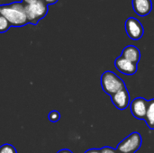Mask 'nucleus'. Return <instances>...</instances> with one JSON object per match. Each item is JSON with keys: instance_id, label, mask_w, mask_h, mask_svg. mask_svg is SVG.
I'll return each mask as SVG.
<instances>
[{"instance_id": "f257e3e1", "label": "nucleus", "mask_w": 154, "mask_h": 153, "mask_svg": "<svg viewBox=\"0 0 154 153\" xmlns=\"http://www.w3.org/2000/svg\"><path fill=\"white\" fill-rule=\"evenodd\" d=\"M0 14L5 17L11 26L14 27H23L29 23L25 12V5L22 1L0 5Z\"/></svg>"}, {"instance_id": "f03ea898", "label": "nucleus", "mask_w": 154, "mask_h": 153, "mask_svg": "<svg viewBox=\"0 0 154 153\" xmlns=\"http://www.w3.org/2000/svg\"><path fill=\"white\" fill-rule=\"evenodd\" d=\"M100 83L104 92L110 96L126 87L123 79L111 70L105 71L101 75Z\"/></svg>"}, {"instance_id": "7ed1b4c3", "label": "nucleus", "mask_w": 154, "mask_h": 153, "mask_svg": "<svg viewBox=\"0 0 154 153\" xmlns=\"http://www.w3.org/2000/svg\"><path fill=\"white\" fill-rule=\"evenodd\" d=\"M48 4L44 0H38L37 2L26 5L25 12L28 19V23L32 24H37L38 22L45 17L48 13Z\"/></svg>"}, {"instance_id": "20e7f679", "label": "nucleus", "mask_w": 154, "mask_h": 153, "mask_svg": "<svg viewBox=\"0 0 154 153\" xmlns=\"http://www.w3.org/2000/svg\"><path fill=\"white\" fill-rule=\"evenodd\" d=\"M143 138L139 133H133L124 139L117 146L116 150L119 153H134L142 146Z\"/></svg>"}, {"instance_id": "39448f33", "label": "nucleus", "mask_w": 154, "mask_h": 153, "mask_svg": "<svg viewBox=\"0 0 154 153\" xmlns=\"http://www.w3.org/2000/svg\"><path fill=\"white\" fill-rule=\"evenodd\" d=\"M149 101L143 97H136L130 103V110L133 116L139 120H144L147 114Z\"/></svg>"}, {"instance_id": "423d86ee", "label": "nucleus", "mask_w": 154, "mask_h": 153, "mask_svg": "<svg viewBox=\"0 0 154 153\" xmlns=\"http://www.w3.org/2000/svg\"><path fill=\"white\" fill-rule=\"evenodd\" d=\"M125 31L127 35L132 40H140L143 33L144 29L143 24L134 17H129L125 22Z\"/></svg>"}, {"instance_id": "0eeeda50", "label": "nucleus", "mask_w": 154, "mask_h": 153, "mask_svg": "<svg viewBox=\"0 0 154 153\" xmlns=\"http://www.w3.org/2000/svg\"><path fill=\"white\" fill-rule=\"evenodd\" d=\"M115 67L116 69L124 75H134L137 72V64H134L122 56L116 58L115 60Z\"/></svg>"}, {"instance_id": "6e6552de", "label": "nucleus", "mask_w": 154, "mask_h": 153, "mask_svg": "<svg viewBox=\"0 0 154 153\" xmlns=\"http://www.w3.org/2000/svg\"><path fill=\"white\" fill-rule=\"evenodd\" d=\"M112 102L114 106L118 110H125L130 106V95L127 88H124L123 90L116 93L111 96Z\"/></svg>"}, {"instance_id": "1a4fd4ad", "label": "nucleus", "mask_w": 154, "mask_h": 153, "mask_svg": "<svg viewBox=\"0 0 154 153\" xmlns=\"http://www.w3.org/2000/svg\"><path fill=\"white\" fill-rule=\"evenodd\" d=\"M132 5L134 12L140 16L149 14L152 9V0H133Z\"/></svg>"}, {"instance_id": "9d476101", "label": "nucleus", "mask_w": 154, "mask_h": 153, "mask_svg": "<svg viewBox=\"0 0 154 153\" xmlns=\"http://www.w3.org/2000/svg\"><path fill=\"white\" fill-rule=\"evenodd\" d=\"M121 56L123 58H125V60H127L134 64H137L141 59V52H140V50L136 46L128 45L123 50Z\"/></svg>"}, {"instance_id": "9b49d317", "label": "nucleus", "mask_w": 154, "mask_h": 153, "mask_svg": "<svg viewBox=\"0 0 154 153\" xmlns=\"http://www.w3.org/2000/svg\"><path fill=\"white\" fill-rule=\"evenodd\" d=\"M144 121L151 130H154V98L149 100L147 114Z\"/></svg>"}, {"instance_id": "f8f14e48", "label": "nucleus", "mask_w": 154, "mask_h": 153, "mask_svg": "<svg viewBox=\"0 0 154 153\" xmlns=\"http://www.w3.org/2000/svg\"><path fill=\"white\" fill-rule=\"evenodd\" d=\"M10 27H11V24L7 21V19L0 14V33L7 32Z\"/></svg>"}, {"instance_id": "ddd939ff", "label": "nucleus", "mask_w": 154, "mask_h": 153, "mask_svg": "<svg viewBox=\"0 0 154 153\" xmlns=\"http://www.w3.org/2000/svg\"><path fill=\"white\" fill-rule=\"evenodd\" d=\"M0 153H17V151L13 145L5 143L0 147Z\"/></svg>"}, {"instance_id": "4468645a", "label": "nucleus", "mask_w": 154, "mask_h": 153, "mask_svg": "<svg viewBox=\"0 0 154 153\" xmlns=\"http://www.w3.org/2000/svg\"><path fill=\"white\" fill-rule=\"evenodd\" d=\"M48 118H49V120H50L51 122H52V123H57V122L60 119V114L58 111L53 110V111H51V112L49 114Z\"/></svg>"}, {"instance_id": "2eb2a0df", "label": "nucleus", "mask_w": 154, "mask_h": 153, "mask_svg": "<svg viewBox=\"0 0 154 153\" xmlns=\"http://www.w3.org/2000/svg\"><path fill=\"white\" fill-rule=\"evenodd\" d=\"M100 150H101V153H119L116 149H113L108 146H105V147L101 148Z\"/></svg>"}, {"instance_id": "dca6fc26", "label": "nucleus", "mask_w": 154, "mask_h": 153, "mask_svg": "<svg viewBox=\"0 0 154 153\" xmlns=\"http://www.w3.org/2000/svg\"><path fill=\"white\" fill-rule=\"evenodd\" d=\"M85 153H101L100 149H89Z\"/></svg>"}, {"instance_id": "f3484780", "label": "nucleus", "mask_w": 154, "mask_h": 153, "mask_svg": "<svg viewBox=\"0 0 154 153\" xmlns=\"http://www.w3.org/2000/svg\"><path fill=\"white\" fill-rule=\"evenodd\" d=\"M38 0H22V2L26 5H31V4H33L35 2H37Z\"/></svg>"}, {"instance_id": "a211bd4d", "label": "nucleus", "mask_w": 154, "mask_h": 153, "mask_svg": "<svg viewBox=\"0 0 154 153\" xmlns=\"http://www.w3.org/2000/svg\"><path fill=\"white\" fill-rule=\"evenodd\" d=\"M57 153H73L71 151H69V150H68V149H63V150H60V151H59Z\"/></svg>"}, {"instance_id": "6ab92c4d", "label": "nucleus", "mask_w": 154, "mask_h": 153, "mask_svg": "<svg viewBox=\"0 0 154 153\" xmlns=\"http://www.w3.org/2000/svg\"><path fill=\"white\" fill-rule=\"evenodd\" d=\"M47 4H48V5H53V4H55L58 0H44Z\"/></svg>"}]
</instances>
